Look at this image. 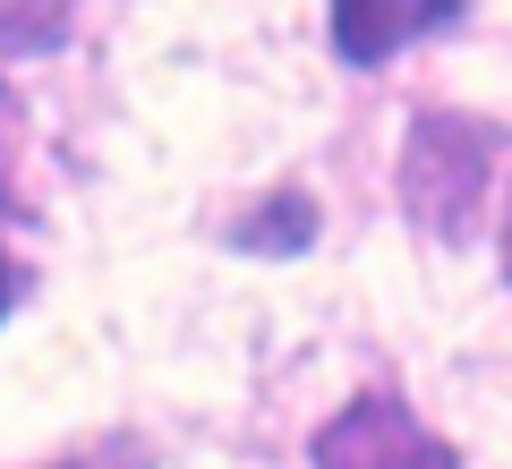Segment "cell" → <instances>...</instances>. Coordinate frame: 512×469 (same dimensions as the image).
Returning a JSON list of instances; mask_svg holds the SVG:
<instances>
[{"mask_svg": "<svg viewBox=\"0 0 512 469\" xmlns=\"http://www.w3.org/2000/svg\"><path fill=\"white\" fill-rule=\"evenodd\" d=\"M495 163H504V128L495 120H470V111H427L402 145V205L419 231L436 239H461L478 222L495 188Z\"/></svg>", "mask_w": 512, "mask_h": 469, "instance_id": "cell-1", "label": "cell"}, {"mask_svg": "<svg viewBox=\"0 0 512 469\" xmlns=\"http://www.w3.org/2000/svg\"><path fill=\"white\" fill-rule=\"evenodd\" d=\"M316 469H461L393 393H359L316 427Z\"/></svg>", "mask_w": 512, "mask_h": 469, "instance_id": "cell-2", "label": "cell"}, {"mask_svg": "<svg viewBox=\"0 0 512 469\" xmlns=\"http://www.w3.org/2000/svg\"><path fill=\"white\" fill-rule=\"evenodd\" d=\"M461 9L453 0H410V9H384V0H342L333 9V43H342L350 60H384L402 52L410 35H436V26H453Z\"/></svg>", "mask_w": 512, "mask_h": 469, "instance_id": "cell-3", "label": "cell"}, {"mask_svg": "<svg viewBox=\"0 0 512 469\" xmlns=\"http://www.w3.org/2000/svg\"><path fill=\"white\" fill-rule=\"evenodd\" d=\"M308 231H316V205L299 188H282L256 222H239V248H308Z\"/></svg>", "mask_w": 512, "mask_h": 469, "instance_id": "cell-4", "label": "cell"}, {"mask_svg": "<svg viewBox=\"0 0 512 469\" xmlns=\"http://www.w3.org/2000/svg\"><path fill=\"white\" fill-rule=\"evenodd\" d=\"M52 469H154V452L137 444V435H111V444H86V452H69V461H52Z\"/></svg>", "mask_w": 512, "mask_h": 469, "instance_id": "cell-5", "label": "cell"}, {"mask_svg": "<svg viewBox=\"0 0 512 469\" xmlns=\"http://www.w3.org/2000/svg\"><path fill=\"white\" fill-rule=\"evenodd\" d=\"M60 9H35V18H26V9H0V43H60Z\"/></svg>", "mask_w": 512, "mask_h": 469, "instance_id": "cell-6", "label": "cell"}, {"mask_svg": "<svg viewBox=\"0 0 512 469\" xmlns=\"http://www.w3.org/2000/svg\"><path fill=\"white\" fill-rule=\"evenodd\" d=\"M9 299H18V265H9V248H0V316H9Z\"/></svg>", "mask_w": 512, "mask_h": 469, "instance_id": "cell-7", "label": "cell"}, {"mask_svg": "<svg viewBox=\"0 0 512 469\" xmlns=\"http://www.w3.org/2000/svg\"><path fill=\"white\" fill-rule=\"evenodd\" d=\"M504 282H512V205H504Z\"/></svg>", "mask_w": 512, "mask_h": 469, "instance_id": "cell-8", "label": "cell"}]
</instances>
